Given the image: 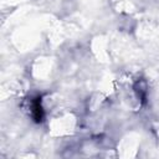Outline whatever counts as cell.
Masks as SVG:
<instances>
[{
    "label": "cell",
    "instance_id": "1",
    "mask_svg": "<svg viewBox=\"0 0 159 159\" xmlns=\"http://www.w3.org/2000/svg\"><path fill=\"white\" fill-rule=\"evenodd\" d=\"M32 117L35 118V120L40 122L43 117V112H42V107L40 104V98H37L34 103H32Z\"/></svg>",
    "mask_w": 159,
    "mask_h": 159
}]
</instances>
